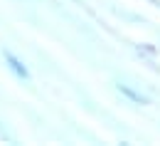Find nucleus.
<instances>
[{
    "mask_svg": "<svg viewBox=\"0 0 160 146\" xmlns=\"http://www.w3.org/2000/svg\"><path fill=\"white\" fill-rule=\"evenodd\" d=\"M5 60H8V64H10V69H12V72H15L18 77H27V69H25V64H22L20 60H18V57H12V55L8 52V55H5Z\"/></svg>",
    "mask_w": 160,
    "mask_h": 146,
    "instance_id": "nucleus-1",
    "label": "nucleus"
}]
</instances>
